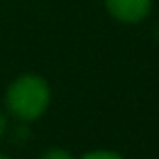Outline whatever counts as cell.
Instances as JSON below:
<instances>
[{
  "mask_svg": "<svg viewBox=\"0 0 159 159\" xmlns=\"http://www.w3.org/2000/svg\"><path fill=\"white\" fill-rule=\"evenodd\" d=\"M6 131H8V116L0 111V139L6 135Z\"/></svg>",
  "mask_w": 159,
  "mask_h": 159,
  "instance_id": "cell-5",
  "label": "cell"
},
{
  "mask_svg": "<svg viewBox=\"0 0 159 159\" xmlns=\"http://www.w3.org/2000/svg\"><path fill=\"white\" fill-rule=\"evenodd\" d=\"M51 103V88L43 77L26 73L10 84L6 92V107L23 124L34 122L45 114Z\"/></svg>",
  "mask_w": 159,
  "mask_h": 159,
  "instance_id": "cell-1",
  "label": "cell"
},
{
  "mask_svg": "<svg viewBox=\"0 0 159 159\" xmlns=\"http://www.w3.org/2000/svg\"><path fill=\"white\" fill-rule=\"evenodd\" d=\"M81 159H124L120 153L116 152H109V150H96V152H88L84 153Z\"/></svg>",
  "mask_w": 159,
  "mask_h": 159,
  "instance_id": "cell-3",
  "label": "cell"
},
{
  "mask_svg": "<svg viewBox=\"0 0 159 159\" xmlns=\"http://www.w3.org/2000/svg\"><path fill=\"white\" fill-rule=\"evenodd\" d=\"M0 159H10L8 155H2V153H0Z\"/></svg>",
  "mask_w": 159,
  "mask_h": 159,
  "instance_id": "cell-7",
  "label": "cell"
},
{
  "mask_svg": "<svg viewBox=\"0 0 159 159\" xmlns=\"http://www.w3.org/2000/svg\"><path fill=\"white\" fill-rule=\"evenodd\" d=\"M112 19L124 25H139L152 11V0H105Z\"/></svg>",
  "mask_w": 159,
  "mask_h": 159,
  "instance_id": "cell-2",
  "label": "cell"
},
{
  "mask_svg": "<svg viewBox=\"0 0 159 159\" xmlns=\"http://www.w3.org/2000/svg\"><path fill=\"white\" fill-rule=\"evenodd\" d=\"M155 38L159 39V23H157V26H155Z\"/></svg>",
  "mask_w": 159,
  "mask_h": 159,
  "instance_id": "cell-6",
  "label": "cell"
},
{
  "mask_svg": "<svg viewBox=\"0 0 159 159\" xmlns=\"http://www.w3.org/2000/svg\"><path fill=\"white\" fill-rule=\"evenodd\" d=\"M41 159H75V157L67 150H64V148H49L41 155Z\"/></svg>",
  "mask_w": 159,
  "mask_h": 159,
  "instance_id": "cell-4",
  "label": "cell"
}]
</instances>
